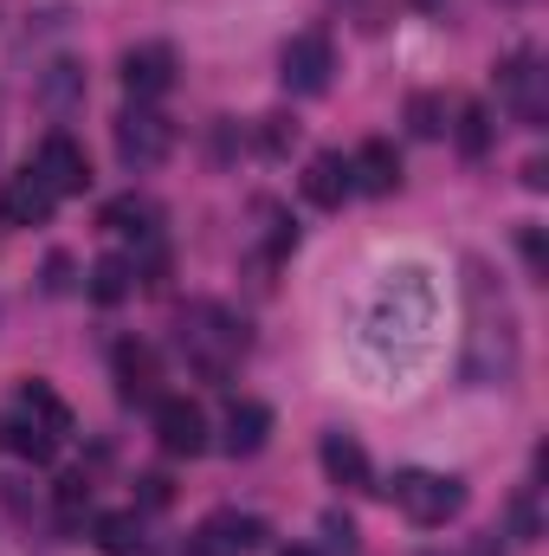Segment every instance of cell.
<instances>
[{"mask_svg": "<svg viewBox=\"0 0 549 556\" xmlns=\"http://www.w3.org/2000/svg\"><path fill=\"white\" fill-rule=\"evenodd\" d=\"M168 85H175V52L168 46H130L124 52V91H130V104L168 98Z\"/></svg>", "mask_w": 549, "mask_h": 556, "instance_id": "cell-10", "label": "cell"}, {"mask_svg": "<svg viewBox=\"0 0 549 556\" xmlns=\"http://www.w3.org/2000/svg\"><path fill=\"white\" fill-rule=\"evenodd\" d=\"M266 544V525L253 511H214L194 531V556H253Z\"/></svg>", "mask_w": 549, "mask_h": 556, "instance_id": "cell-7", "label": "cell"}, {"mask_svg": "<svg viewBox=\"0 0 549 556\" xmlns=\"http://www.w3.org/2000/svg\"><path fill=\"white\" fill-rule=\"evenodd\" d=\"M413 7H439V0H413Z\"/></svg>", "mask_w": 549, "mask_h": 556, "instance_id": "cell-31", "label": "cell"}, {"mask_svg": "<svg viewBox=\"0 0 549 556\" xmlns=\"http://www.w3.org/2000/svg\"><path fill=\"white\" fill-rule=\"evenodd\" d=\"M524 260L544 273V233H537V227H524Z\"/></svg>", "mask_w": 549, "mask_h": 556, "instance_id": "cell-28", "label": "cell"}, {"mask_svg": "<svg viewBox=\"0 0 549 556\" xmlns=\"http://www.w3.org/2000/svg\"><path fill=\"white\" fill-rule=\"evenodd\" d=\"M72 91H78V72H72V65H52V78H46V98L65 111V98H72Z\"/></svg>", "mask_w": 549, "mask_h": 556, "instance_id": "cell-26", "label": "cell"}, {"mask_svg": "<svg viewBox=\"0 0 549 556\" xmlns=\"http://www.w3.org/2000/svg\"><path fill=\"white\" fill-rule=\"evenodd\" d=\"M356 188H349V162L336 155V149H323V155H310V168H304V201L310 207H343Z\"/></svg>", "mask_w": 549, "mask_h": 556, "instance_id": "cell-15", "label": "cell"}, {"mask_svg": "<svg viewBox=\"0 0 549 556\" xmlns=\"http://www.w3.org/2000/svg\"><path fill=\"white\" fill-rule=\"evenodd\" d=\"M52 207H59V194L46 188V175H39V168L7 175V188H0V220H7V227H46V220H52Z\"/></svg>", "mask_w": 549, "mask_h": 556, "instance_id": "cell-8", "label": "cell"}, {"mask_svg": "<svg viewBox=\"0 0 549 556\" xmlns=\"http://www.w3.org/2000/svg\"><path fill=\"white\" fill-rule=\"evenodd\" d=\"M85 511H91V479H85V472H65V479H59V525L78 531Z\"/></svg>", "mask_w": 549, "mask_h": 556, "instance_id": "cell-21", "label": "cell"}, {"mask_svg": "<svg viewBox=\"0 0 549 556\" xmlns=\"http://www.w3.org/2000/svg\"><path fill=\"white\" fill-rule=\"evenodd\" d=\"M168 149H175V124H168L155 104H130V111L117 117V155H124L130 168H162Z\"/></svg>", "mask_w": 549, "mask_h": 556, "instance_id": "cell-5", "label": "cell"}, {"mask_svg": "<svg viewBox=\"0 0 549 556\" xmlns=\"http://www.w3.org/2000/svg\"><path fill=\"white\" fill-rule=\"evenodd\" d=\"M39 175H46V188L65 201V194H85L91 188V162H85V149L65 137V130H52V137L39 142V162H33Z\"/></svg>", "mask_w": 549, "mask_h": 556, "instance_id": "cell-9", "label": "cell"}, {"mask_svg": "<svg viewBox=\"0 0 549 556\" xmlns=\"http://www.w3.org/2000/svg\"><path fill=\"white\" fill-rule=\"evenodd\" d=\"M155 220H162V214H155V201H142V194H117V201L104 207V227L124 233V240H155V233H162Z\"/></svg>", "mask_w": 549, "mask_h": 556, "instance_id": "cell-18", "label": "cell"}, {"mask_svg": "<svg viewBox=\"0 0 549 556\" xmlns=\"http://www.w3.org/2000/svg\"><path fill=\"white\" fill-rule=\"evenodd\" d=\"M175 343H181V363L201 382H227L240 369V356H246V324L233 311H220V304H188Z\"/></svg>", "mask_w": 549, "mask_h": 556, "instance_id": "cell-2", "label": "cell"}, {"mask_svg": "<svg viewBox=\"0 0 549 556\" xmlns=\"http://www.w3.org/2000/svg\"><path fill=\"white\" fill-rule=\"evenodd\" d=\"M117 395L155 402V350L149 343H117Z\"/></svg>", "mask_w": 549, "mask_h": 556, "instance_id": "cell-17", "label": "cell"}, {"mask_svg": "<svg viewBox=\"0 0 549 556\" xmlns=\"http://www.w3.org/2000/svg\"><path fill=\"white\" fill-rule=\"evenodd\" d=\"M452 137H459V149H465V155H485V149H491V117H485V104H459Z\"/></svg>", "mask_w": 549, "mask_h": 556, "instance_id": "cell-22", "label": "cell"}, {"mask_svg": "<svg viewBox=\"0 0 549 556\" xmlns=\"http://www.w3.org/2000/svg\"><path fill=\"white\" fill-rule=\"evenodd\" d=\"M349 188H362V194H395L401 188V155H395V142H362L356 155H349Z\"/></svg>", "mask_w": 549, "mask_h": 556, "instance_id": "cell-12", "label": "cell"}, {"mask_svg": "<svg viewBox=\"0 0 549 556\" xmlns=\"http://www.w3.org/2000/svg\"><path fill=\"white\" fill-rule=\"evenodd\" d=\"M278 556H317V551H304V544H297V551H278Z\"/></svg>", "mask_w": 549, "mask_h": 556, "instance_id": "cell-30", "label": "cell"}, {"mask_svg": "<svg viewBox=\"0 0 549 556\" xmlns=\"http://www.w3.org/2000/svg\"><path fill=\"white\" fill-rule=\"evenodd\" d=\"M317 459H323V472H330L343 492H369V453H362L356 433H323Z\"/></svg>", "mask_w": 549, "mask_h": 556, "instance_id": "cell-13", "label": "cell"}, {"mask_svg": "<svg viewBox=\"0 0 549 556\" xmlns=\"http://www.w3.org/2000/svg\"><path fill=\"white\" fill-rule=\"evenodd\" d=\"M388 498L401 505V518L420 525V531H433V525H446V518H459V511H465V485H459V479H446V472H426V466L395 472V479H388Z\"/></svg>", "mask_w": 549, "mask_h": 556, "instance_id": "cell-3", "label": "cell"}, {"mask_svg": "<svg viewBox=\"0 0 549 556\" xmlns=\"http://www.w3.org/2000/svg\"><path fill=\"white\" fill-rule=\"evenodd\" d=\"M505 104L518 111V124H531V130H544V117H549V98H544V72H537V52H518V59L505 65Z\"/></svg>", "mask_w": 549, "mask_h": 556, "instance_id": "cell-11", "label": "cell"}, {"mask_svg": "<svg viewBox=\"0 0 549 556\" xmlns=\"http://www.w3.org/2000/svg\"><path fill=\"white\" fill-rule=\"evenodd\" d=\"M7 446H13V453H26L33 466H46V459L59 453V440H52V433H39V427H26V420H7Z\"/></svg>", "mask_w": 549, "mask_h": 556, "instance_id": "cell-23", "label": "cell"}, {"mask_svg": "<svg viewBox=\"0 0 549 556\" xmlns=\"http://www.w3.org/2000/svg\"><path fill=\"white\" fill-rule=\"evenodd\" d=\"M98 551L104 556H137L142 551V518L137 511H111V518H98Z\"/></svg>", "mask_w": 549, "mask_h": 556, "instance_id": "cell-19", "label": "cell"}, {"mask_svg": "<svg viewBox=\"0 0 549 556\" xmlns=\"http://www.w3.org/2000/svg\"><path fill=\"white\" fill-rule=\"evenodd\" d=\"M155 440H162V453H175V459L207 453V415H201V402L162 395V402H155Z\"/></svg>", "mask_w": 549, "mask_h": 556, "instance_id": "cell-6", "label": "cell"}, {"mask_svg": "<svg viewBox=\"0 0 549 556\" xmlns=\"http://www.w3.org/2000/svg\"><path fill=\"white\" fill-rule=\"evenodd\" d=\"M323 538H330V556H356V525H349V518L330 511V518H323Z\"/></svg>", "mask_w": 549, "mask_h": 556, "instance_id": "cell-25", "label": "cell"}, {"mask_svg": "<svg viewBox=\"0 0 549 556\" xmlns=\"http://www.w3.org/2000/svg\"><path fill=\"white\" fill-rule=\"evenodd\" d=\"M266 433H272V408H266V402H233V408H227V433H220V446H227L233 459H246V453L266 446Z\"/></svg>", "mask_w": 549, "mask_h": 556, "instance_id": "cell-16", "label": "cell"}, {"mask_svg": "<svg viewBox=\"0 0 549 556\" xmlns=\"http://www.w3.org/2000/svg\"><path fill=\"white\" fill-rule=\"evenodd\" d=\"M130 285H137V266H130V260H117V253L91 266V298H98V304H124V298H130Z\"/></svg>", "mask_w": 549, "mask_h": 556, "instance_id": "cell-20", "label": "cell"}, {"mask_svg": "<svg viewBox=\"0 0 549 556\" xmlns=\"http://www.w3.org/2000/svg\"><path fill=\"white\" fill-rule=\"evenodd\" d=\"M544 181H549V162H544V155H537V162H524V188H544Z\"/></svg>", "mask_w": 549, "mask_h": 556, "instance_id": "cell-29", "label": "cell"}, {"mask_svg": "<svg viewBox=\"0 0 549 556\" xmlns=\"http://www.w3.org/2000/svg\"><path fill=\"white\" fill-rule=\"evenodd\" d=\"M13 420H26V427L52 433L59 446H65V433H72V408L52 395V382H26V389H20V402H13Z\"/></svg>", "mask_w": 549, "mask_h": 556, "instance_id": "cell-14", "label": "cell"}, {"mask_svg": "<svg viewBox=\"0 0 549 556\" xmlns=\"http://www.w3.org/2000/svg\"><path fill=\"white\" fill-rule=\"evenodd\" d=\"M330 72H336V46H330V33H323V26L291 33V46H284V59H278L284 91H291V98H323V91H330Z\"/></svg>", "mask_w": 549, "mask_h": 556, "instance_id": "cell-4", "label": "cell"}, {"mask_svg": "<svg viewBox=\"0 0 549 556\" xmlns=\"http://www.w3.org/2000/svg\"><path fill=\"white\" fill-rule=\"evenodd\" d=\"M408 124H413V137H439V130H446V104H439L433 91H413L408 98Z\"/></svg>", "mask_w": 549, "mask_h": 556, "instance_id": "cell-24", "label": "cell"}, {"mask_svg": "<svg viewBox=\"0 0 549 556\" xmlns=\"http://www.w3.org/2000/svg\"><path fill=\"white\" fill-rule=\"evenodd\" d=\"M518 311L485 260L465 266V382L472 389H505L518 376Z\"/></svg>", "mask_w": 549, "mask_h": 556, "instance_id": "cell-1", "label": "cell"}, {"mask_svg": "<svg viewBox=\"0 0 549 556\" xmlns=\"http://www.w3.org/2000/svg\"><path fill=\"white\" fill-rule=\"evenodd\" d=\"M297 142V124L291 117H266V149H291Z\"/></svg>", "mask_w": 549, "mask_h": 556, "instance_id": "cell-27", "label": "cell"}]
</instances>
